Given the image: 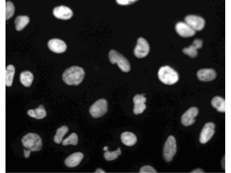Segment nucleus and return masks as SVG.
Here are the masks:
<instances>
[{
  "instance_id": "bb28decb",
  "label": "nucleus",
  "mask_w": 231,
  "mask_h": 173,
  "mask_svg": "<svg viewBox=\"0 0 231 173\" xmlns=\"http://www.w3.org/2000/svg\"><path fill=\"white\" fill-rule=\"evenodd\" d=\"M14 11V5L10 1H8L5 3V19L8 20L13 15Z\"/></svg>"
},
{
  "instance_id": "4be33fe9",
  "label": "nucleus",
  "mask_w": 231,
  "mask_h": 173,
  "mask_svg": "<svg viewBox=\"0 0 231 173\" xmlns=\"http://www.w3.org/2000/svg\"><path fill=\"white\" fill-rule=\"evenodd\" d=\"M15 71V67L13 65L10 64L5 69V85L6 86L10 87L12 85Z\"/></svg>"
},
{
  "instance_id": "5701e85b",
  "label": "nucleus",
  "mask_w": 231,
  "mask_h": 173,
  "mask_svg": "<svg viewBox=\"0 0 231 173\" xmlns=\"http://www.w3.org/2000/svg\"><path fill=\"white\" fill-rule=\"evenodd\" d=\"M29 18L27 16H20L16 17L15 20L16 29L18 31L22 30L29 23Z\"/></svg>"
},
{
  "instance_id": "473e14b6",
  "label": "nucleus",
  "mask_w": 231,
  "mask_h": 173,
  "mask_svg": "<svg viewBox=\"0 0 231 173\" xmlns=\"http://www.w3.org/2000/svg\"><path fill=\"white\" fill-rule=\"evenodd\" d=\"M225 157H224V158H223V161H222V163H222V166L223 167V168H225Z\"/></svg>"
},
{
  "instance_id": "6e6552de",
  "label": "nucleus",
  "mask_w": 231,
  "mask_h": 173,
  "mask_svg": "<svg viewBox=\"0 0 231 173\" xmlns=\"http://www.w3.org/2000/svg\"><path fill=\"white\" fill-rule=\"evenodd\" d=\"M186 23L195 31H200L204 27L205 21L202 17L195 15H189L185 17Z\"/></svg>"
},
{
  "instance_id": "f03ea898",
  "label": "nucleus",
  "mask_w": 231,
  "mask_h": 173,
  "mask_svg": "<svg viewBox=\"0 0 231 173\" xmlns=\"http://www.w3.org/2000/svg\"><path fill=\"white\" fill-rule=\"evenodd\" d=\"M158 76L161 82L167 85L174 84L179 80V76L177 72L168 65L160 67L158 72Z\"/></svg>"
},
{
  "instance_id": "aec40b11",
  "label": "nucleus",
  "mask_w": 231,
  "mask_h": 173,
  "mask_svg": "<svg viewBox=\"0 0 231 173\" xmlns=\"http://www.w3.org/2000/svg\"><path fill=\"white\" fill-rule=\"evenodd\" d=\"M34 78L33 74L28 71L21 72L20 76L21 83L25 86L29 87L31 84Z\"/></svg>"
},
{
  "instance_id": "1a4fd4ad",
  "label": "nucleus",
  "mask_w": 231,
  "mask_h": 173,
  "mask_svg": "<svg viewBox=\"0 0 231 173\" xmlns=\"http://www.w3.org/2000/svg\"><path fill=\"white\" fill-rule=\"evenodd\" d=\"M215 131V125L213 123L209 122L205 124L200 134V143L202 144L207 143L213 136Z\"/></svg>"
},
{
  "instance_id": "c756f323",
  "label": "nucleus",
  "mask_w": 231,
  "mask_h": 173,
  "mask_svg": "<svg viewBox=\"0 0 231 173\" xmlns=\"http://www.w3.org/2000/svg\"><path fill=\"white\" fill-rule=\"evenodd\" d=\"M31 151L29 149L28 150H26L25 149H24V157L26 158H28L30 156Z\"/></svg>"
},
{
  "instance_id": "f257e3e1",
  "label": "nucleus",
  "mask_w": 231,
  "mask_h": 173,
  "mask_svg": "<svg viewBox=\"0 0 231 173\" xmlns=\"http://www.w3.org/2000/svg\"><path fill=\"white\" fill-rule=\"evenodd\" d=\"M85 75V72L83 68L73 66L64 71L62 75V79L67 85L77 86L82 82Z\"/></svg>"
},
{
  "instance_id": "7ed1b4c3",
  "label": "nucleus",
  "mask_w": 231,
  "mask_h": 173,
  "mask_svg": "<svg viewBox=\"0 0 231 173\" xmlns=\"http://www.w3.org/2000/svg\"><path fill=\"white\" fill-rule=\"evenodd\" d=\"M21 142L23 146L31 151H40L42 147V139L36 133H29L27 134L23 137Z\"/></svg>"
},
{
  "instance_id": "393cba45",
  "label": "nucleus",
  "mask_w": 231,
  "mask_h": 173,
  "mask_svg": "<svg viewBox=\"0 0 231 173\" xmlns=\"http://www.w3.org/2000/svg\"><path fill=\"white\" fill-rule=\"evenodd\" d=\"M78 140V137L77 134L72 133L63 141L62 144L64 146L69 144L76 145L77 144Z\"/></svg>"
},
{
  "instance_id": "cd10ccee",
  "label": "nucleus",
  "mask_w": 231,
  "mask_h": 173,
  "mask_svg": "<svg viewBox=\"0 0 231 173\" xmlns=\"http://www.w3.org/2000/svg\"><path fill=\"white\" fill-rule=\"evenodd\" d=\"M140 173H156V170L152 166L145 165L142 167L140 169Z\"/></svg>"
},
{
  "instance_id": "2f4dec72",
  "label": "nucleus",
  "mask_w": 231,
  "mask_h": 173,
  "mask_svg": "<svg viewBox=\"0 0 231 173\" xmlns=\"http://www.w3.org/2000/svg\"><path fill=\"white\" fill-rule=\"evenodd\" d=\"M95 172V173H105V171L100 168H98L96 170Z\"/></svg>"
},
{
  "instance_id": "39448f33",
  "label": "nucleus",
  "mask_w": 231,
  "mask_h": 173,
  "mask_svg": "<svg viewBox=\"0 0 231 173\" xmlns=\"http://www.w3.org/2000/svg\"><path fill=\"white\" fill-rule=\"evenodd\" d=\"M177 146L174 137L172 135L167 138L164 145L163 155L165 160L167 162H170L173 159L176 153Z\"/></svg>"
},
{
  "instance_id": "0eeeda50",
  "label": "nucleus",
  "mask_w": 231,
  "mask_h": 173,
  "mask_svg": "<svg viewBox=\"0 0 231 173\" xmlns=\"http://www.w3.org/2000/svg\"><path fill=\"white\" fill-rule=\"evenodd\" d=\"M150 50L149 45L144 38H139L136 46L134 50V54L137 57L141 58L148 55Z\"/></svg>"
},
{
  "instance_id": "9b49d317",
  "label": "nucleus",
  "mask_w": 231,
  "mask_h": 173,
  "mask_svg": "<svg viewBox=\"0 0 231 173\" xmlns=\"http://www.w3.org/2000/svg\"><path fill=\"white\" fill-rule=\"evenodd\" d=\"M133 100L134 104L133 109L134 113L137 115L142 113L146 108L145 103L146 98L144 95H136L134 97Z\"/></svg>"
},
{
  "instance_id": "f3484780",
  "label": "nucleus",
  "mask_w": 231,
  "mask_h": 173,
  "mask_svg": "<svg viewBox=\"0 0 231 173\" xmlns=\"http://www.w3.org/2000/svg\"><path fill=\"white\" fill-rule=\"evenodd\" d=\"M202 41L200 39L195 40L193 43L189 47L184 48L182 50L183 52L191 58H194L198 54L197 49L202 47Z\"/></svg>"
},
{
  "instance_id": "4468645a",
  "label": "nucleus",
  "mask_w": 231,
  "mask_h": 173,
  "mask_svg": "<svg viewBox=\"0 0 231 173\" xmlns=\"http://www.w3.org/2000/svg\"><path fill=\"white\" fill-rule=\"evenodd\" d=\"M216 73L214 69L210 68L200 69L197 73V76L199 80L203 82H209L215 79Z\"/></svg>"
},
{
  "instance_id": "dca6fc26",
  "label": "nucleus",
  "mask_w": 231,
  "mask_h": 173,
  "mask_svg": "<svg viewBox=\"0 0 231 173\" xmlns=\"http://www.w3.org/2000/svg\"><path fill=\"white\" fill-rule=\"evenodd\" d=\"M83 157V154L81 152L74 153L66 159L64 161V164L66 166L69 168L75 167L80 163Z\"/></svg>"
},
{
  "instance_id": "a878e982",
  "label": "nucleus",
  "mask_w": 231,
  "mask_h": 173,
  "mask_svg": "<svg viewBox=\"0 0 231 173\" xmlns=\"http://www.w3.org/2000/svg\"><path fill=\"white\" fill-rule=\"evenodd\" d=\"M121 153V148L119 147L116 150L113 151H106L104 153V157L107 161H112L117 158Z\"/></svg>"
},
{
  "instance_id": "423d86ee",
  "label": "nucleus",
  "mask_w": 231,
  "mask_h": 173,
  "mask_svg": "<svg viewBox=\"0 0 231 173\" xmlns=\"http://www.w3.org/2000/svg\"><path fill=\"white\" fill-rule=\"evenodd\" d=\"M108 110V103L104 98L96 101L90 107L89 112L94 118H98L104 115Z\"/></svg>"
},
{
  "instance_id": "72a5a7b5",
  "label": "nucleus",
  "mask_w": 231,
  "mask_h": 173,
  "mask_svg": "<svg viewBox=\"0 0 231 173\" xmlns=\"http://www.w3.org/2000/svg\"><path fill=\"white\" fill-rule=\"evenodd\" d=\"M108 146H105L103 148V150L104 151H108Z\"/></svg>"
},
{
  "instance_id": "b1692460",
  "label": "nucleus",
  "mask_w": 231,
  "mask_h": 173,
  "mask_svg": "<svg viewBox=\"0 0 231 173\" xmlns=\"http://www.w3.org/2000/svg\"><path fill=\"white\" fill-rule=\"evenodd\" d=\"M68 128L66 126H62L57 130L54 136V141L57 144H60L62 141L64 136L68 132Z\"/></svg>"
},
{
  "instance_id": "f8f14e48",
  "label": "nucleus",
  "mask_w": 231,
  "mask_h": 173,
  "mask_svg": "<svg viewBox=\"0 0 231 173\" xmlns=\"http://www.w3.org/2000/svg\"><path fill=\"white\" fill-rule=\"evenodd\" d=\"M53 14L57 18L66 20L71 18L73 13L72 10L68 7L61 5L54 9Z\"/></svg>"
},
{
  "instance_id": "412c9836",
  "label": "nucleus",
  "mask_w": 231,
  "mask_h": 173,
  "mask_svg": "<svg viewBox=\"0 0 231 173\" xmlns=\"http://www.w3.org/2000/svg\"><path fill=\"white\" fill-rule=\"evenodd\" d=\"M211 104L212 106L218 112H225V101L222 97L219 96L214 97L211 100Z\"/></svg>"
},
{
  "instance_id": "2eb2a0df",
  "label": "nucleus",
  "mask_w": 231,
  "mask_h": 173,
  "mask_svg": "<svg viewBox=\"0 0 231 173\" xmlns=\"http://www.w3.org/2000/svg\"><path fill=\"white\" fill-rule=\"evenodd\" d=\"M48 45L51 51L57 53L63 52L67 48L66 43L63 40L58 39H53L49 40Z\"/></svg>"
},
{
  "instance_id": "6ab92c4d",
  "label": "nucleus",
  "mask_w": 231,
  "mask_h": 173,
  "mask_svg": "<svg viewBox=\"0 0 231 173\" xmlns=\"http://www.w3.org/2000/svg\"><path fill=\"white\" fill-rule=\"evenodd\" d=\"M28 115L36 119H42L46 115V112L44 106L40 105L36 108L30 109L27 112Z\"/></svg>"
},
{
  "instance_id": "ddd939ff",
  "label": "nucleus",
  "mask_w": 231,
  "mask_h": 173,
  "mask_svg": "<svg viewBox=\"0 0 231 173\" xmlns=\"http://www.w3.org/2000/svg\"><path fill=\"white\" fill-rule=\"evenodd\" d=\"M177 33L181 36L187 37L193 36L195 31L186 23L180 22H178L175 26Z\"/></svg>"
},
{
  "instance_id": "7c9ffc66",
  "label": "nucleus",
  "mask_w": 231,
  "mask_h": 173,
  "mask_svg": "<svg viewBox=\"0 0 231 173\" xmlns=\"http://www.w3.org/2000/svg\"><path fill=\"white\" fill-rule=\"evenodd\" d=\"M192 173H203L204 171L200 168H197L192 171L191 172Z\"/></svg>"
},
{
  "instance_id": "20e7f679",
  "label": "nucleus",
  "mask_w": 231,
  "mask_h": 173,
  "mask_svg": "<svg viewBox=\"0 0 231 173\" xmlns=\"http://www.w3.org/2000/svg\"><path fill=\"white\" fill-rule=\"evenodd\" d=\"M109 58L112 64H116L122 72H127L130 71L131 65L129 61L117 51L114 50H111L109 53Z\"/></svg>"
},
{
  "instance_id": "c85d7f7f",
  "label": "nucleus",
  "mask_w": 231,
  "mask_h": 173,
  "mask_svg": "<svg viewBox=\"0 0 231 173\" xmlns=\"http://www.w3.org/2000/svg\"><path fill=\"white\" fill-rule=\"evenodd\" d=\"M136 1L135 0H118L116 1L117 3L118 4L121 5H127L130 4L135 2Z\"/></svg>"
},
{
  "instance_id": "9d476101",
  "label": "nucleus",
  "mask_w": 231,
  "mask_h": 173,
  "mask_svg": "<svg viewBox=\"0 0 231 173\" xmlns=\"http://www.w3.org/2000/svg\"><path fill=\"white\" fill-rule=\"evenodd\" d=\"M198 113V110L197 107H191L182 115L181 119L182 124L185 126L192 125L195 122Z\"/></svg>"
},
{
  "instance_id": "a211bd4d",
  "label": "nucleus",
  "mask_w": 231,
  "mask_h": 173,
  "mask_svg": "<svg viewBox=\"0 0 231 173\" xmlns=\"http://www.w3.org/2000/svg\"><path fill=\"white\" fill-rule=\"evenodd\" d=\"M121 139L123 143L128 146H133L137 140V137L134 133L128 131L123 132L121 136Z\"/></svg>"
}]
</instances>
